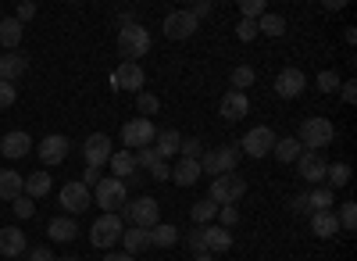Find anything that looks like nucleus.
Returning a JSON list of instances; mask_svg holds the SVG:
<instances>
[{
    "label": "nucleus",
    "mask_w": 357,
    "mask_h": 261,
    "mask_svg": "<svg viewBox=\"0 0 357 261\" xmlns=\"http://www.w3.org/2000/svg\"><path fill=\"white\" fill-rule=\"evenodd\" d=\"M240 143H229V147H215V151H204L200 154V172H207L211 179L218 176H229V172H236V165H240Z\"/></svg>",
    "instance_id": "nucleus-1"
},
{
    "label": "nucleus",
    "mask_w": 357,
    "mask_h": 261,
    "mask_svg": "<svg viewBox=\"0 0 357 261\" xmlns=\"http://www.w3.org/2000/svg\"><path fill=\"white\" fill-rule=\"evenodd\" d=\"M118 54H122V61H132L139 65V57L151 54V33H146V25H129L118 33Z\"/></svg>",
    "instance_id": "nucleus-2"
},
{
    "label": "nucleus",
    "mask_w": 357,
    "mask_h": 261,
    "mask_svg": "<svg viewBox=\"0 0 357 261\" xmlns=\"http://www.w3.org/2000/svg\"><path fill=\"white\" fill-rule=\"evenodd\" d=\"M301 147L304 151H321V147H329V143L336 140V126L329 119H321V114H314V119H304L301 126Z\"/></svg>",
    "instance_id": "nucleus-3"
},
{
    "label": "nucleus",
    "mask_w": 357,
    "mask_h": 261,
    "mask_svg": "<svg viewBox=\"0 0 357 261\" xmlns=\"http://www.w3.org/2000/svg\"><path fill=\"white\" fill-rule=\"evenodd\" d=\"M89 193H93V200L104 208V215H114L118 208H126V204H129V183L111 179V176H107V179H100Z\"/></svg>",
    "instance_id": "nucleus-4"
},
{
    "label": "nucleus",
    "mask_w": 357,
    "mask_h": 261,
    "mask_svg": "<svg viewBox=\"0 0 357 261\" xmlns=\"http://www.w3.org/2000/svg\"><path fill=\"white\" fill-rule=\"evenodd\" d=\"M243 193H247V179L240 176V172H229V176L211 179V193H207V200H215L218 208H225V204L243 200Z\"/></svg>",
    "instance_id": "nucleus-5"
},
{
    "label": "nucleus",
    "mask_w": 357,
    "mask_h": 261,
    "mask_svg": "<svg viewBox=\"0 0 357 261\" xmlns=\"http://www.w3.org/2000/svg\"><path fill=\"white\" fill-rule=\"evenodd\" d=\"M122 233H126V218H118V215H100L93 225H89V244L107 251L114 244H122Z\"/></svg>",
    "instance_id": "nucleus-6"
},
{
    "label": "nucleus",
    "mask_w": 357,
    "mask_h": 261,
    "mask_svg": "<svg viewBox=\"0 0 357 261\" xmlns=\"http://www.w3.org/2000/svg\"><path fill=\"white\" fill-rule=\"evenodd\" d=\"M126 218H129V225L154 229L161 222V208H158L154 197H136V200H129V204H126Z\"/></svg>",
    "instance_id": "nucleus-7"
},
{
    "label": "nucleus",
    "mask_w": 357,
    "mask_h": 261,
    "mask_svg": "<svg viewBox=\"0 0 357 261\" xmlns=\"http://www.w3.org/2000/svg\"><path fill=\"white\" fill-rule=\"evenodd\" d=\"M154 122L151 119H132L122 126V143H126V151H143V147H154Z\"/></svg>",
    "instance_id": "nucleus-8"
},
{
    "label": "nucleus",
    "mask_w": 357,
    "mask_h": 261,
    "mask_svg": "<svg viewBox=\"0 0 357 261\" xmlns=\"http://www.w3.org/2000/svg\"><path fill=\"white\" fill-rule=\"evenodd\" d=\"M68 151H72V140H68L65 133H47V136L40 140V147H36V154H40V161H43L47 168L61 165V161L68 158Z\"/></svg>",
    "instance_id": "nucleus-9"
},
{
    "label": "nucleus",
    "mask_w": 357,
    "mask_h": 261,
    "mask_svg": "<svg viewBox=\"0 0 357 261\" xmlns=\"http://www.w3.org/2000/svg\"><path fill=\"white\" fill-rule=\"evenodd\" d=\"M272 147H275V133L268 129V126H254L243 136V143H240V154H247V158H268V154H272Z\"/></svg>",
    "instance_id": "nucleus-10"
},
{
    "label": "nucleus",
    "mask_w": 357,
    "mask_h": 261,
    "mask_svg": "<svg viewBox=\"0 0 357 261\" xmlns=\"http://www.w3.org/2000/svg\"><path fill=\"white\" fill-rule=\"evenodd\" d=\"M111 154H114V147H111V136H107V133L86 136V143H82V158H86L89 168H104V165L111 161Z\"/></svg>",
    "instance_id": "nucleus-11"
},
{
    "label": "nucleus",
    "mask_w": 357,
    "mask_h": 261,
    "mask_svg": "<svg viewBox=\"0 0 357 261\" xmlns=\"http://www.w3.org/2000/svg\"><path fill=\"white\" fill-rule=\"evenodd\" d=\"M143 82H146V72L139 65H132V61H122L111 75V86L122 90V94H143Z\"/></svg>",
    "instance_id": "nucleus-12"
},
{
    "label": "nucleus",
    "mask_w": 357,
    "mask_h": 261,
    "mask_svg": "<svg viewBox=\"0 0 357 261\" xmlns=\"http://www.w3.org/2000/svg\"><path fill=\"white\" fill-rule=\"evenodd\" d=\"M57 197H61V208L68 211V215H82L89 204H93V193H89L79 179H72V183H65L61 190H57Z\"/></svg>",
    "instance_id": "nucleus-13"
},
{
    "label": "nucleus",
    "mask_w": 357,
    "mask_h": 261,
    "mask_svg": "<svg viewBox=\"0 0 357 261\" xmlns=\"http://www.w3.org/2000/svg\"><path fill=\"white\" fill-rule=\"evenodd\" d=\"M325 168H329V158H325L321 151H304L301 158H296V172H301V179L318 186L325 183Z\"/></svg>",
    "instance_id": "nucleus-14"
},
{
    "label": "nucleus",
    "mask_w": 357,
    "mask_h": 261,
    "mask_svg": "<svg viewBox=\"0 0 357 261\" xmlns=\"http://www.w3.org/2000/svg\"><path fill=\"white\" fill-rule=\"evenodd\" d=\"M304 86H307V75L301 72V68H282L279 75H275V94L282 97V100H296L304 94Z\"/></svg>",
    "instance_id": "nucleus-15"
},
{
    "label": "nucleus",
    "mask_w": 357,
    "mask_h": 261,
    "mask_svg": "<svg viewBox=\"0 0 357 261\" xmlns=\"http://www.w3.org/2000/svg\"><path fill=\"white\" fill-rule=\"evenodd\" d=\"M29 151H33V136H29L25 129H11V133H4V140H0V154H4L8 161H22Z\"/></svg>",
    "instance_id": "nucleus-16"
},
{
    "label": "nucleus",
    "mask_w": 357,
    "mask_h": 261,
    "mask_svg": "<svg viewBox=\"0 0 357 261\" xmlns=\"http://www.w3.org/2000/svg\"><path fill=\"white\" fill-rule=\"evenodd\" d=\"M197 25L200 22L190 11H172V15H165V36L168 40H190L197 33Z\"/></svg>",
    "instance_id": "nucleus-17"
},
{
    "label": "nucleus",
    "mask_w": 357,
    "mask_h": 261,
    "mask_svg": "<svg viewBox=\"0 0 357 261\" xmlns=\"http://www.w3.org/2000/svg\"><path fill=\"white\" fill-rule=\"evenodd\" d=\"M218 114H222L225 122H243L247 114H250V97L229 90V94L222 97V104H218Z\"/></svg>",
    "instance_id": "nucleus-18"
},
{
    "label": "nucleus",
    "mask_w": 357,
    "mask_h": 261,
    "mask_svg": "<svg viewBox=\"0 0 357 261\" xmlns=\"http://www.w3.org/2000/svg\"><path fill=\"white\" fill-rule=\"evenodd\" d=\"M25 251H29V240L22 233V225H4V229H0V254L18 261Z\"/></svg>",
    "instance_id": "nucleus-19"
},
{
    "label": "nucleus",
    "mask_w": 357,
    "mask_h": 261,
    "mask_svg": "<svg viewBox=\"0 0 357 261\" xmlns=\"http://www.w3.org/2000/svg\"><path fill=\"white\" fill-rule=\"evenodd\" d=\"M29 68V57L18 50H4L0 54V82H18Z\"/></svg>",
    "instance_id": "nucleus-20"
},
{
    "label": "nucleus",
    "mask_w": 357,
    "mask_h": 261,
    "mask_svg": "<svg viewBox=\"0 0 357 261\" xmlns=\"http://www.w3.org/2000/svg\"><path fill=\"white\" fill-rule=\"evenodd\" d=\"M47 237H50L54 244H72V240L79 237V222L68 218V215H57V218H50V225H47Z\"/></svg>",
    "instance_id": "nucleus-21"
},
{
    "label": "nucleus",
    "mask_w": 357,
    "mask_h": 261,
    "mask_svg": "<svg viewBox=\"0 0 357 261\" xmlns=\"http://www.w3.org/2000/svg\"><path fill=\"white\" fill-rule=\"evenodd\" d=\"M232 247V233L229 229H222V225H204V251L207 254H225Z\"/></svg>",
    "instance_id": "nucleus-22"
},
{
    "label": "nucleus",
    "mask_w": 357,
    "mask_h": 261,
    "mask_svg": "<svg viewBox=\"0 0 357 261\" xmlns=\"http://www.w3.org/2000/svg\"><path fill=\"white\" fill-rule=\"evenodd\" d=\"M107 168H111V179H132L136 176V154L132 151H114L111 154V161H107Z\"/></svg>",
    "instance_id": "nucleus-23"
},
{
    "label": "nucleus",
    "mask_w": 357,
    "mask_h": 261,
    "mask_svg": "<svg viewBox=\"0 0 357 261\" xmlns=\"http://www.w3.org/2000/svg\"><path fill=\"white\" fill-rule=\"evenodd\" d=\"M122 247L126 254H143V251H151V229H139V225H126V233H122Z\"/></svg>",
    "instance_id": "nucleus-24"
},
{
    "label": "nucleus",
    "mask_w": 357,
    "mask_h": 261,
    "mask_svg": "<svg viewBox=\"0 0 357 261\" xmlns=\"http://www.w3.org/2000/svg\"><path fill=\"white\" fill-rule=\"evenodd\" d=\"M311 233H314L318 240L336 237V233H340V218H336V211H311Z\"/></svg>",
    "instance_id": "nucleus-25"
},
{
    "label": "nucleus",
    "mask_w": 357,
    "mask_h": 261,
    "mask_svg": "<svg viewBox=\"0 0 357 261\" xmlns=\"http://www.w3.org/2000/svg\"><path fill=\"white\" fill-rule=\"evenodd\" d=\"M25 193V179L15 168H0V200H18Z\"/></svg>",
    "instance_id": "nucleus-26"
},
{
    "label": "nucleus",
    "mask_w": 357,
    "mask_h": 261,
    "mask_svg": "<svg viewBox=\"0 0 357 261\" xmlns=\"http://www.w3.org/2000/svg\"><path fill=\"white\" fill-rule=\"evenodd\" d=\"M204 176L200 172V161H190V158H183V161H175V168H172V179L183 186V190H190V186H197V179Z\"/></svg>",
    "instance_id": "nucleus-27"
},
{
    "label": "nucleus",
    "mask_w": 357,
    "mask_h": 261,
    "mask_svg": "<svg viewBox=\"0 0 357 261\" xmlns=\"http://www.w3.org/2000/svg\"><path fill=\"white\" fill-rule=\"evenodd\" d=\"M178 143H183V133H178V129H158V136H154V151H158L161 161H168L172 154H178Z\"/></svg>",
    "instance_id": "nucleus-28"
},
{
    "label": "nucleus",
    "mask_w": 357,
    "mask_h": 261,
    "mask_svg": "<svg viewBox=\"0 0 357 261\" xmlns=\"http://www.w3.org/2000/svg\"><path fill=\"white\" fill-rule=\"evenodd\" d=\"M50 190H54V179H50L47 168L33 172V176H25V197H29V200H40V197H47Z\"/></svg>",
    "instance_id": "nucleus-29"
},
{
    "label": "nucleus",
    "mask_w": 357,
    "mask_h": 261,
    "mask_svg": "<svg viewBox=\"0 0 357 261\" xmlns=\"http://www.w3.org/2000/svg\"><path fill=\"white\" fill-rule=\"evenodd\" d=\"M272 154L279 158V165H296V158L304 154V147H301V140H296V136H286V140H275Z\"/></svg>",
    "instance_id": "nucleus-30"
},
{
    "label": "nucleus",
    "mask_w": 357,
    "mask_h": 261,
    "mask_svg": "<svg viewBox=\"0 0 357 261\" xmlns=\"http://www.w3.org/2000/svg\"><path fill=\"white\" fill-rule=\"evenodd\" d=\"M0 47H8V50L22 47V22L18 18H0Z\"/></svg>",
    "instance_id": "nucleus-31"
},
{
    "label": "nucleus",
    "mask_w": 357,
    "mask_h": 261,
    "mask_svg": "<svg viewBox=\"0 0 357 261\" xmlns=\"http://www.w3.org/2000/svg\"><path fill=\"white\" fill-rule=\"evenodd\" d=\"M257 33L272 36V40L286 36V18H282V15H275V11H264V15L257 18Z\"/></svg>",
    "instance_id": "nucleus-32"
},
{
    "label": "nucleus",
    "mask_w": 357,
    "mask_h": 261,
    "mask_svg": "<svg viewBox=\"0 0 357 261\" xmlns=\"http://www.w3.org/2000/svg\"><path fill=\"white\" fill-rule=\"evenodd\" d=\"M333 204H336L333 190H311V193H304V211H333Z\"/></svg>",
    "instance_id": "nucleus-33"
},
{
    "label": "nucleus",
    "mask_w": 357,
    "mask_h": 261,
    "mask_svg": "<svg viewBox=\"0 0 357 261\" xmlns=\"http://www.w3.org/2000/svg\"><path fill=\"white\" fill-rule=\"evenodd\" d=\"M178 244V229L168 225V222H158L151 229V247H175Z\"/></svg>",
    "instance_id": "nucleus-34"
},
{
    "label": "nucleus",
    "mask_w": 357,
    "mask_h": 261,
    "mask_svg": "<svg viewBox=\"0 0 357 261\" xmlns=\"http://www.w3.org/2000/svg\"><path fill=\"white\" fill-rule=\"evenodd\" d=\"M218 215V204H215V200H197V204L190 208V218H193V225H211V218Z\"/></svg>",
    "instance_id": "nucleus-35"
},
{
    "label": "nucleus",
    "mask_w": 357,
    "mask_h": 261,
    "mask_svg": "<svg viewBox=\"0 0 357 261\" xmlns=\"http://www.w3.org/2000/svg\"><path fill=\"white\" fill-rule=\"evenodd\" d=\"M350 176H354V172H350V165H347V161H333L329 168H325V179H329V186H333V190L347 186V183H350Z\"/></svg>",
    "instance_id": "nucleus-36"
},
{
    "label": "nucleus",
    "mask_w": 357,
    "mask_h": 261,
    "mask_svg": "<svg viewBox=\"0 0 357 261\" xmlns=\"http://www.w3.org/2000/svg\"><path fill=\"white\" fill-rule=\"evenodd\" d=\"M254 79H257V72H254L250 65H236L232 75H229V82H232V90H236V94H243L247 86H254Z\"/></svg>",
    "instance_id": "nucleus-37"
},
{
    "label": "nucleus",
    "mask_w": 357,
    "mask_h": 261,
    "mask_svg": "<svg viewBox=\"0 0 357 261\" xmlns=\"http://www.w3.org/2000/svg\"><path fill=\"white\" fill-rule=\"evenodd\" d=\"M136 111H139V119H151V114L161 111V100L154 94H136Z\"/></svg>",
    "instance_id": "nucleus-38"
},
{
    "label": "nucleus",
    "mask_w": 357,
    "mask_h": 261,
    "mask_svg": "<svg viewBox=\"0 0 357 261\" xmlns=\"http://www.w3.org/2000/svg\"><path fill=\"white\" fill-rule=\"evenodd\" d=\"M261 33H257V22H250V18H240L236 22V40L240 43H254Z\"/></svg>",
    "instance_id": "nucleus-39"
},
{
    "label": "nucleus",
    "mask_w": 357,
    "mask_h": 261,
    "mask_svg": "<svg viewBox=\"0 0 357 261\" xmlns=\"http://www.w3.org/2000/svg\"><path fill=\"white\" fill-rule=\"evenodd\" d=\"M178 154L190 158V161H200V154H204V143H200L197 136H183V143H178Z\"/></svg>",
    "instance_id": "nucleus-40"
},
{
    "label": "nucleus",
    "mask_w": 357,
    "mask_h": 261,
    "mask_svg": "<svg viewBox=\"0 0 357 261\" xmlns=\"http://www.w3.org/2000/svg\"><path fill=\"white\" fill-rule=\"evenodd\" d=\"M318 94H336L340 90V75L333 72V68H325V72H318Z\"/></svg>",
    "instance_id": "nucleus-41"
},
{
    "label": "nucleus",
    "mask_w": 357,
    "mask_h": 261,
    "mask_svg": "<svg viewBox=\"0 0 357 261\" xmlns=\"http://www.w3.org/2000/svg\"><path fill=\"white\" fill-rule=\"evenodd\" d=\"M340 229H347V233L357 229V204H354V200H347V204L340 208Z\"/></svg>",
    "instance_id": "nucleus-42"
},
{
    "label": "nucleus",
    "mask_w": 357,
    "mask_h": 261,
    "mask_svg": "<svg viewBox=\"0 0 357 261\" xmlns=\"http://www.w3.org/2000/svg\"><path fill=\"white\" fill-rule=\"evenodd\" d=\"M264 11H268L264 0H240V15H243V18H250V22H257Z\"/></svg>",
    "instance_id": "nucleus-43"
},
{
    "label": "nucleus",
    "mask_w": 357,
    "mask_h": 261,
    "mask_svg": "<svg viewBox=\"0 0 357 261\" xmlns=\"http://www.w3.org/2000/svg\"><path fill=\"white\" fill-rule=\"evenodd\" d=\"M11 208H15V218H33L36 215V200H29L25 193L18 200H11Z\"/></svg>",
    "instance_id": "nucleus-44"
},
{
    "label": "nucleus",
    "mask_w": 357,
    "mask_h": 261,
    "mask_svg": "<svg viewBox=\"0 0 357 261\" xmlns=\"http://www.w3.org/2000/svg\"><path fill=\"white\" fill-rule=\"evenodd\" d=\"M215 218H218V225H222V229H232L236 222H240V208H236V204H225V208H218V215H215Z\"/></svg>",
    "instance_id": "nucleus-45"
},
{
    "label": "nucleus",
    "mask_w": 357,
    "mask_h": 261,
    "mask_svg": "<svg viewBox=\"0 0 357 261\" xmlns=\"http://www.w3.org/2000/svg\"><path fill=\"white\" fill-rule=\"evenodd\" d=\"M158 161H161V158H158V151H154V147H143V151H136V168H146V172H151Z\"/></svg>",
    "instance_id": "nucleus-46"
},
{
    "label": "nucleus",
    "mask_w": 357,
    "mask_h": 261,
    "mask_svg": "<svg viewBox=\"0 0 357 261\" xmlns=\"http://www.w3.org/2000/svg\"><path fill=\"white\" fill-rule=\"evenodd\" d=\"M190 251H193V254H207V251H204V225H193V229H190Z\"/></svg>",
    "instance_id": "nucleus-47"
},
{
    "label": "nucleus",
    "mask_w": 357,
    "mask_h": 261,
    "mask_svg": "<svg viewBox=\"0 0 357 261\" xmlns=\"http://www.w3.org/2000/svg\"><path fill=\"white\" fill-rule=\"evenodd\" d=\"M15 97H18L15 82H0V107H11V104H15Z\"/></svg>",
    "instance_id": "nucleus-48"
},
{
    "label": "nucleus",
    "mask_w": 357,
    "mask_h": 261,
    "mask_svg": "<svg viewBox=\"0 0 357 261\" xmlns=\"http://www.w3.org/2000/svg\"><path fill=\"white\" fill-rule=\"evenodd\" d=\"M186 11H190V15H193V18L200 22L204 15H211V11H215V4H211V0H197V4H190Z\"/></svg>",
    "instance_id": "nucleus-49"
},
{
    "label": "nucleus",
    "mask_w": 357,
    "mask_h": 261,
    "mask_svg": "<svg viewBox=\"0 0 357 261\" xmlns=\"http://www.w3.org/2000/svg\"><path fill=\"white\" fill-rule=\"evenodd\" d=\"M340 97H343V104H357V82L350 79V82H340Z\"/></svg>",
    "instance_id": "nucleus-50"
},
{
    "label": "nucleus",
    "mask_w": 357,
    "mask_h": 261,
    "mask_svg": "<svg viewBox=\"0 0 357 261\" xmlns=\"http://www.w3.org/2000/svg\"><path fill=\"white\" fill-rule=\"evenodd\" d=\"M25 261H57L50 247H29V258Z\"/></svg>",
    "instance_id": "nucleus-51"
},
{
    "label": "nucleus",
    "mask_w": 357,
    "mask_h": 261,
    "mask_svg": "<svg viewBox=\"0 0 357 261\" xmlns=\"http://www.w3.org/2000/svg\"><path fill=\"white\" fill-rule=\"evenodd\" d=\"M22 25L29 22V18H36V4H33V0H22V4H18V15H15Z\"/></svg>",
    "instance_id": "nucleus-52"
},
{
    "label": "nucleus",
    "mask_w": 357,
    "mask_h": 261,
    "mask_svg": "<svg viewBox=\"0 0 357 261\" xmlns=\"http://www.w3.org/2000/svg\"><path fill=\"white\" fill-rule=\"evenodd\" d=\"M100 179H104V176H100V168H86V172H82V179H79V183H82L86 190H93V186H97Z\"/></svg>",
    "instance_id": "nucleus-53"
},
{
    "label": "nucleus",
    "mask_w": 357,
    "mask_h": 261,
    "mask_svg": "<svg viewBox=\"0 0 357 261\" xmlns=\"http://www.w3.org/2000/svg\"><path fill=\"white\" fill-rule=\"evenodd\" d=\"M151 176H154L158 183H165V179H172V168H168V161H158V165L151 168Z\"/></svg>",
    "instance_id": "nucleus-54"
},
{
    "label": "nucleus",
    "mask_w": 357,
    "mask_h": 261,
    "mask_svg": "<svg viewBox=\"0 0 357 261\" xmlns=\"http://www.w3.org/2000/svg\"><path fill=\"white\" fill-rule=\"evenodd\" d=\"M104 261H136L132 254H126V251H107L104 254Z\"/></svg>",
    "instance_id": "nucleus-55"
},
{
    "label": "nucleus",
    "mask_w": 357,
    "mask_h": 261,
    "mask_svg": "<svg viewBox=\"0 0 357 261\" xmlns=\"http://www.w3.org/2000/svg\"><path fill=\"white\" fill-rule=\"evenodd\" d=\"M321 8H325V11H343V0H325Z\"/></svg>",
    "instance_id": "nucleus-56"
},
{
    "label": "nucleus",
    "mask_w": 357,
    "mask_h": 261,
    "mask_svg": "<svg viewBox=\"0 0 357 261\" xmlns=\"http://www.w3.org/2000/svg\"><path fill=\"white\" fill-rule=\"evenodd\" d=\"M343 40H347V43H357V29H354V25H350L347 33H343Z\"/></svg>",
    "instance_id": "nucleus-57"
},
{
    "label": "nucleus",
    "mask_w": 357,
    "mask_h": 261,
    "mask_svg": "<svg viewBox=\"0 0 357 261\" xmlns=\"http://www.w3.org/2000/svg\"><path fill=\"white\" fill-rule=\"evenodd\" d=\"M193 261H215V254H193Z\"/></svg>",
    "instance_id": "nucleus-58"
},
{
    "label": "nucleus",
    "mask_w": 357,
    "mask_h": 261,
    "mask_svg": "<svg viewBox=\"0 0 357 261\" xmlns=\"http://www.w3.org/2000/svg\"><path fill=\"white\" fill-rule=\"evenodd\" d=\"M57 261H79V258H57Z\"/></svg>",
    "instance_id": "nucleus-59"
},
{
    "label": "nucleus",
    "mask_w": 357,
    "mask_h": 261,
    "mask_svg": "<svg viewBox=\"0 0 357 261\" xmlns=\"http://www.w3.org/2000/svg\"><path fill=\"white\" fill-rule=\"evenodd\" d=\"M18 261H22V258H18Z\"/></svg>",
    "instance_id": "nucleus-60"
}]
</instances>
